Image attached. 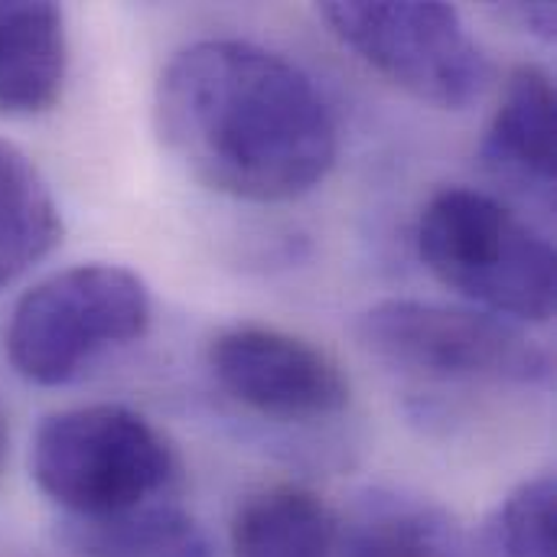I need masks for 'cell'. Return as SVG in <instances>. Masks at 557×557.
I'll use <instances>...</instances> for the list:
<instances>
[{"instance_id": "cell-8", "label": "cell", "mask_w": 557, "mask_h": 557, "mask_svg": "<svg viewBox=\"0 0 557 557\" xmlns=\"http://www.w3.org/2000/svg\"><path fill=\"white\" fill-rule=\"evenodd\" d=\"M555 82L542 65L522 62L509 72L499 108L480 144L483 166L499 183L548 206L555 199Z\"/></svg>"}, {"instance_id": "cell-15", "label": "cell", "mask_w": 557, "mask_h": 557, "mask_svg": "<svg viewBox=\"0 0 557 557\" xmlns=\"http://www.w3.org/2000/svg\"><path fill=\"white\" fill-rule=\"evenodd\" d=\"M499 16L516 23L525 33H535L542 39H555L557 10L555 3H548V0H539V3H503Z\"/></svg>"}, {"instance_id": "cell-1", "label": "cell", "mask_w": 557, "mask_h": 557, "mask_svg": "<svg viewBox=\"0 0 557 557\" xmlns=\"http://www.w3.org/2000/svg\"><path fill=\"white\" fill-rule=\"evenodd\" d=\"M157 134L202 186L248 202L317 189L339 131L317 82L290 59L242 39L180 49L157 82Z\"/></svg>"}, {"instance_id": "cell-4", "label": "cell", "mask_w": 557, "mask_h": 557, "mask_svg": "<svg viewBox=\"0 0 557 557\" xmlns=\"http://www.w3.org/2000/svg\"><path fill=\"white\" fill-rule=\"evenodd\" d=\"M153 304L140 274L121 264H75L20 297L7 323V359L33 385H69L104 352L150 330Z\"/></svg>"}, {"instance_id": "cell-10", "label": "cell", "mask_w": 557, "mask_h": 557, "mask_svg": "<svg viewBox=\"0 0 557 557\" xmlns=\"http://www.w3.org/2000/svg\"><path fill=\"white\" fill-rule=\"evenodd\" d=\"M343 557H463L460 522L428 496L405 490H369L346 529Z\"/></svg>"}, {"instance_id": "cell-13", "label": "cell", "mask_w": 557, "mask_h": 557, "mask_svg": "<svg viewBox=\"0 0 557 557\" xmlns=\"http://www.w3.org/2000/svg\"><path fill=\"white\" fill-rule=\"evenodd\" d=\"M62 242V215L39 166L0 140V294Z\"/></svg>"}, {"instance_id": "cell-2", "label": "cell", "mask_w": 557, "mask_h": 557, "mask_svg": "<svg viewBox=\"0 0 557 557\" xmlns=\"http://www.w3.org/2000/svg\"><path fill=\"white\" fill-rule=\"evenodd\" d=\"M424 268L490 317L548 323L557 268L552 242L506 202L470 186L434 193L418 222Z\"/></svg>"}, {"instance_id": "cell-3", "label": "cell", "mask_w": 557, "mask_h": 557, "mask_svg": "<svg viewBox=\"0 0 557 557\" xmlns=\"http://www.w3.org/2000/svg\"><path fill=\"white\" fill-rule=\"evenodd\" d=\"M29 473L65 519H108L170 499L180 460L140 411L82 405L55 411L36 428Z\"/></svg>"}, {"instance_id": "cell-14", "label": "cell", "mask_w": 557, "mask_h": 557, "mask_svg": "<svg viewBox=\"0 0 557 557\" xmlns=\"http://www.w3.org/2000/svg\"><path fill=\"white\" fill-rule=\"evenodd\" d=\"M480 557H557V486L539 473L516 486L480 535Z\"/></svg>"}, {"instance_id": "cell-5", "label": "cell", "mask_w": 557, "mask_h": 557, "mask_svg": "<svg viewBox=\"0 0 557 557\" xmlns=\"http://www.w3.org/2000/svg\"><path fill=\"white\" fill-rule=\"evenodd\" d=\"M359 346L385 369L424 382L542 385L552 356L509 320L428 300H382L356 320Z\"/></svg>"}, {"instance_id": "cell-16", "label": "cell", "mask_w": 557, "mask_h": 557, "mask_svg": "<svg viewBox=\"0 0 557 557\" xmlns=\"http://www.w3.org/2000/svg\"><path fill=\"white\" fill-rule=\"evenodd\" d=\"M3 457H7V428H3V418H0V467H3Z\"/></svg>"}, {"instance_id": "cell-7", "label": "cell", "mask_w": 557, "mask_h": 557, "mask_svg": "<svg viewBox=\"0 0 557 557\" xmlns=\"http://www.w3.org/2000/svg\"><path fill=\"white\" fill-rule=\"evenodd\" d=\"M209 369L228 398L271 421L310 424L349 405V379L339 362L274 326L245 323L219 333L209 343Z\"/></svg>"}, {"instance_id": "cell-12", "label": "cell", "mask_w": 557, "mask_h": 557, "mask_svg": "<svg viewBox=\"0 0 557 557\" xmlns=\"http://www.w3.org/2000/svg\"><path fill=\"white\" fill-rule=\"evenodd\" d=\"M62 542L82 557H212V539L183 506L160 499L108 519H65Z\"/></svg>"}, {"instance_id": "cell-11", "label": "cell", "mask_w": 557, "mask_h": 557, "mask_svg": "<svg viewBox=\"0 0 557 557\" xmlns=\"http://www.w3.org/2000/svg\"><path fill=\"white\" fill-rule=\"evenodd\" d=\"M232 557H336L339 522L304 486H271L248 496L232 519Z\"/></svg>"}, {"instance_id": "cell-6", "label": "cell", "mask_w": 557, "mask_h": 557, "mask_svg": "<svg viewBox=\"0 0 557 557\" xmlns=\"http://www.w3.org/2000/svg\"><path fill=\"white\" fill-rule=\"evenodd\" d=\"M320 16L366 65L418 101L463 111L490 85V59L450 3L333 0Z\"/></svg>"}, {"instance_id": "cell-9", "label": "cell", "mask_w": 557, "mask_h": 557, "mask_svg": "<svg viewBox=\"0 0 557 557\" xmlns=\"http://www.w3.org/2000/svg\"><path fill=\"white\" fill-rule=\"evenodd\" d=\"M69 65L65 16L55 3L0 0V114L33 117L55 108Z\"/></svg>"}]
</instances>
